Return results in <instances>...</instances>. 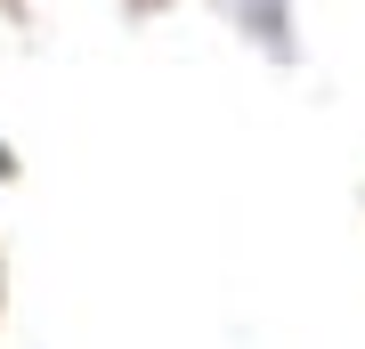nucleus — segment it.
<instances>
[{
    "label": "nucleus",
    "instance_id": "f257e3e1",
    "mask_svg": "<svg viewBox=\"0 0 365 349\" xmlns=\"http://www.w3.org/2000/svg\"><path fill=\"white\" fill-rule=\"evenodd\" d=\"M227 25H244L268 57H292V0H220Z\"/></svg>",
    "mask_w": 365,
    "mask_h": 349
},
{
    "label": "nucleus",
    "instance_id": "f03ea898",
    "mask_svg": "<svg viewBox=\"0 0 365 349\" xmlns=\"http://www.w3.org/2000/svg\"><path fill=\"white\" fill-rule=\"evenodd\" d=\"M9 171H16V163H9V146H0V179H9Z\"/></svg>",
    "mask_w": 365,
    "mask_h": 349
}]
</instances>
